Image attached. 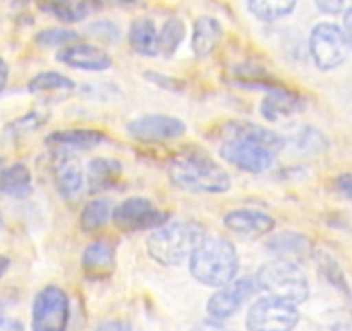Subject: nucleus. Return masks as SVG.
Listing matches in <instances>:
<instances>
[{
  "label": "nucleus",
  "instance_id": "1",
  "mask_svg": "<svg viewBox=\"0 0 352 331\" xmlns=\"http://www.w3.org/2000/svg\"><path fill=\"white\" fill-rule=\"evenodd\" d=\"M168 174L173 185L194 194H225L232 187L225 168L199 148L178 152L169 161Z\"/></svg>",
  "mask_w": 352,
  "mask_h": 331
},
{
  "label": "nucleus",
  "instance_id": "2",
  "mask_svg": "<svg viewBox=\"0 0 352 331\" xmlns=\"http://www.w3.org/2000/svg\"><path fill=\"white\" fill-rule=\"evenodd\" d=\"M190 275L206 286L228 285L239 273V254L230 240L204 238L190 255L188 262Z\"/></svg>",
  "mask_w": 352,
  "mask_h": 331
},
{
  "label": "nucleus",
  "instance_id": "3",
  "mask_svg": "<svg viewBox=\"0 0 352 331\" xmlns=\"http://www.w3.org/2000/svg\"><path fill=\"white\" fill-rule=\"evenodd\" d=\"M204 238V228L197 222H166L147 238V254L157 264L176 266L190 258Z\"/></svg>",
  "mask_w": 352,
  "mask_h": 331
},
{
  "label": "nucleus",
  "instance_id": "4",
  "mask_svg": "<svg viewBox=\"0 0 352 331\" xmlns=\"http://www.w3.org/2000/svg\"><path fill=\"white\" fill-rule=\"evenodd\" d=\"M256 282L261 290L268 292V295L294 306L302 304L309 295V283L302 269L296 262L285 259H275L261 266Z\"/></svg>",
  "mask_w": 352,
  "mask_h": 331
},
{
  "label": "nucleus",
  "instance_id": "5",
  "mask_svg": "<svg viewBox=\"0 0 352 331\" xmlns=\"http://www.w3.org/2000/svg\"><path fill=\"white\" fill-rule=\"evenodd\" d=\"M299 319V310L294 304L268 295L249 307L245 326L249 331H292Z\"/></svg>",
  "mask_w": 352,
  "mask_h": 331
},
{
  "label": "nucleus",
  "instance_id": "6",
  "mask_svg": "<svg viewBox=\"0 0 352 331\" xmlns=\"http://www.w3.org/2000/svg\"><path fill=\"white\" fill-rule=\"evenodd\" d=\"M349 49L344 30L333 23H320L311 30L309 52L318 69H337L347 59Z\"/></svg>",
  "mask_w": 352,
  "mask_h": 331
},
{
  "label": "nucleus",
  "instance_id": "7",
  "mask_svg": "<svg viewBox=\"0 0 352 331\" xmlns=\"http://www.w3.org/2000/svg\"><path fill=\"white\" fill-rule=\"evenodd\" d=\"M113 221L124 233L157 229L169 222V212L162 211L152 201L144 197H130L113 211Z\"/></svg>",
  "mask_w": 352,
  "mask_h": 331
},
{
  "label": "nucleus",
  "instance_id": "8",
  "mask_svg": "<svg viewBox=\"0 0 352 331\" xmlns=\"http://www.w3.org/2000/svg\"><path fill=\"white\" fill-rule=\"evenodd\" d=\"M69 323V299L59 286H45L35 297L32 310L33 331H66Z\"/></svg>",
  "mask_w": 352,
  "mask_h": 331
},
{
  "label": "nucleus",
  "instance_id": "9",
  "mask_svg": "<svg viewBox=\"0 0 352 331\" xmlns=\"http://www.w3.org/2000/svg\"><path fill=\"white\" fill-rule=\"evenodd\" d=\"M219 157L236 170L245 173H264L268 171L275 161V154L263 145L243 138H223L219 145Z\"/></svg>",
  "mask_w": 352,
  "mask_h": 331
},
{
  "label": "nucleus",
  "instance_id": "10",
  "mask_svg": "<svg viewBox=\"0 0 352 331\" xmlns=\"http://www.w3.org/2000/svg\"><path fill=\"white\" fill-rule=\"evenodd\" d=\"M126 131L135 141H140V144H166V141L184 137L187 124L178 117L148 114V116L130 121Z\"/></svg>",
  "mask_w": 352,
  "mask_h": 331
},
{
  "label": "nucleus",
  "instance_id": "11",
  "mask_svg": "<svg viewBox=\"0 0 352 331\" xmlns=\"http://www.w3.org/2000/svg\"><path fill=\"white\" fill-rule=\"evenodd\" d=\"M257 282L252 278L233 279L232 283L212 293L208 300V314L216 321L233 316L257 292Z\"/></svg>",
  "mask_w": 352,
  "mask_h": 331
},
{
  "label": "nucleus",
  "instance_id": "12",
  "mask_svg": "<svg viewBox=\"0 0 352 331\" xmlns=\"http://www.w3.org/2000/svg\"><path fill=\"white\" fill-rule=\"evenodd\" d=\"M57 60L74 69L102 73L113 66V59L102 47L94 43H69L57 54Z\"/></svg>",
  "mask_w": 352,
  "mask_h": 331
},
{
  "label": "nucleus",
  "instance_id": "13",
  "mask_svg": "<svg viewBox=\"0 0 352 331\" xmlns=\"http://www.w3.org/2000/svg\"><path fill=\"white\" fill-rule=\"evenodd\" d=\"M107 140L106 135L99 130L76 128V130L54 131L45 138V145L54 154H74L78 150H90L99 147Z\"/></svg>",
  "mask_w": 352,
  "mask_h": 331
},
{
  "label": "nucleus",
  "instance_id": "14",
  "mask_svg": "<svg viewBox=\"0 0 352 331\" xmlns=\"http://www.w3.org/2000/svg\"><path fill=\"white\" fill-rule=\"evenodd\" d=\"M52 176L59 194L66 198L78 197L85 187L83 166L74 154H56Z\"/></svg>",
  "mask_w": 352,
  "mask_h": 331
},
{
  "label": "nucleus",
  "instance_id": "15",
  "mask_svg": "<svg viewBox=\"0 0 352 331\" xmlns=\"http://www.w3.org/2000/svg\"><path fill=\"white\" fill-rule=\"evenodd\" d=\"M81 268L87 278L107 279L116 269V249L111 242L97 240L85 249Z\"/></svg>",
  "mask_w": 352,
  "mask_h": 331
},
{
  "label": "nucleus",
  "instance_id": "16",
  "mask_svg": "<svg viewBox=\"0 0 352 331\" xmlns=\"http://www.w3.org/2000/svg\"><path fill=\"white\" fill-rule=\"evenodd\" d=\"M228 231L243 236L268 235L275 229V219L263 211L256 209H235L230 211L223 219Z\"/></svg>",
  "mask_w": 352,
  "mask_h": 331
},
{
  "label": "nucleus",
  "instance_id": "17",
  "mask_svg": "<svg viewBox=\"0 0 352 331\" xmlns=\"http://www.w3.org/2000/svg\"><path fill=\"white\" fill-rule=\"evenodd\" d=\"M219 135L223 138H243V140L254 141V144H259L264 148L272 150L273 154L285 147V138H282L270 128L250 123V121H230L221 128Z\"/></svg>",
  "mask_w": 352,
  "mask_h": 331
},
{
  "label": "nucleus",
  "instance_id": "18",
  "mask_svg": "<svg viewBox=\"0 0 352 331\" xmlns=\"http://www.w3.org/2000/svg\"><path fill=\"white\" fill-rule=\"evenodd\" d=\"M304 109V99L299 93L292 92L287 87L278 90H272L268 95L261 100V114L266 121L275 123V121L290 117L294 114L300 113Z\"/></svg>",
  "mask_w": 352,
  "mask_h": 331
},
{
  "label": "nucleus",
  "instance_id": "19",
  "mask_svg": "<svg viewBox=\"0 0 352 331\" xmlns=\"http://www.w3.org/2000/svg\"><path fill=\"white\" fill-rule=\"evenodd\" d=\"M223 40V26L212 16H201L195 19L194 30H192V52L199 57L211 56L218 49L219 42Z\"/></svg>",
  "mask_w": 352,
  "mask_h": 331
},
{
  "label": "nucleus",
  "instance_id": "20",
  "mask_svg": "<svg viewBox=\"0 0 352 331\" xmlns=\"http://www.w3.org/2000/svg\"><path fill=\"white\" fill-rule=\"evenodd\" d=\"M266 247L278 259H285V261L292 262H296L297 259H304L313 251L311 249V240L306 235L297 231L276 233L266 242Z\"/></svg>",
  "mask_w": 352,
  "mask_h": 331
},
{
  "label": "nucleus",
  "instance_id": "21",
  "mask_svg": "<svg viewBox=\"0 0 352 331\" xmlns=\"http://www.w3.org/2000/svg\"><path fill=\"white\" fill-rule=\"evenodd\" d=\"M36 4L43 12L64 23L83 21L97 9V2L94 0H36Z\"/></svg>",
  "mask_w": 352,
  "mask_h": 331
},
{
  "label": "nucleus",
  "instance_id": "22",
  "mask_svg": "<svg viewBox=\"0 0 352 331\" xmlns=\"http://www.w3.org/2000/svg\"><path fill=\"white\" fill-rule=\"evenodd\" d=\"M128 42L137 54L144 57H155L159 54V32L154 21L148 18H138L130 25Z\"/></svg>",
  "mask_w": 352,
  "mask_h": 331
},
{
  "label": "nucleus",
  "instance_id": "23",
  "mask_svg": "<svg viewBox=\"0 0 352 331\" xmlns=\"http://www.w3.org/2000/svg\"><path fill=\"white\" fill-rule=\"evenodd\" d=\"M32 171L25 164L18 162L0 170V194L14 198H25L33 190Z\"/></svg>",
  "mask_w": 352,
  "mask_h": 331
},
{
  "label": "nucleus",
  "instance_id": "24",
  "mask_svg": "<svg viewBox=\"0 0 352 331\" xmlns=\"http://www.w3.org/2000/svg\"><path fill=\"white\" fill-rule=\"evenodd\" d=\"M232 78L236 85L245 87V89H261V90H278L283 89V83H280L273 74H270L264 67L257 64H240L232 69Z\"/></svg>",
  "mask_w": 352,
  "mask_h": 331
},
{
  "label": "nucleus",
  "instance_id": "25",
  "mask_svg": "<svg viewBox=\"0 0 352 331\" xmlns=\"http://www.w3.org/2000/svg\"><path fill=\"white\" fill-rule=\"evenodd\" d=\"M121 173H123V168H121V164L118 161H114V159L97 157L88 166V185H90V188L94 192L107 190V188L114 187L120 181Z\"/></svg>",
  "mask_w": 352,
  "mask_h": 331
},
{
  "label": "nucleus",
  "instance_id": "26",
  "mask_svg": "<svg viewBox=\"0 0 352 331\" xmlns=\"http://www.w3.org/2000/svg\"><path fill=\"white\" fill-rule=\"evenodd\" d=\"M187 36V25L178 16H171L164 21L161 32H159V54L164 57H171L176 50L180 49Z\"/></svg>",
  "mask_w": 352,
  "mask_h": 331
},
{
  "label": "nucleus",
  "instance_id": "27",
  "mask_svg": "<svg viewBox=\"0 0 352 331\" xmlns=\"http://www.w3.org/2000/svg\"><path fill=\"white\" fill-rule=\"evenodd\" d=\"M113 209H111V202L104 201V198H96L90 201L83 207L80 214V228L83 233H97L102 229L109 221Z\"/></svg>",
  "mask_w": 352,
  "mask_h": 331
},
{
  "label": "nucleus",
  "instance_id": "28",
  "mask_svg": "<svg viewBox=\"0 0 352 331\" xmlns=\"http://www.w3.org/2000/svg\"><path fill=\"white\" fill-rule=\"evenodd\" d=\"M299 0H247L249 11L261 21H278L297 8Z\"/></svg>",
  "mask_w": 352,
  "mask_h": 331
},
{
  "label": "nucleus",
  "instance_id": "29",
  "mask_svg": "<svg viewBox=\"0 0 352 331\" xmlns=\"http://www.w3.org/2000/svg\"><path fill=\"white\" fill-rule=\"evenodd\" d=\"M76 89V83L66 74L57 71H43L33 76L28 83V90L32 93H50V92H69Z\"/></svg>",
  "mask_w": 352,
  "mask_h": 331
},
{
  "label": "nucleus",
  "instance_id": "30",
  "mask_svg": "<svg viewBox=\"0 0 352 331\" xmlns=\"http://www.w3.org/2000/svg\"><path fill=\"white\" fill-rule=\"evenodd\" d=\"M78 38L80 33L71 28H45L35 35V42L42 47H66Z\"/></svg>",
  "mask_w": 352,
  "mask_h": 331
},
{
  "label": "nucleus",
  "instance_id": "31",
  "mask_svg": "<svg viewBox=\"0 0 352 331\" xmlns=\"http://www.w3.org/2000/svg\"><path fill=\"white\" fill-rule=\"evenodd\" d=\"M49 119V113H43V111H32L26 116L19 117L14 123H11L8 126V133L11 135L12 138L23 137V135H28L36 131L38 128H42L43 124Z\"/></svg>",
  "mask_w": 352,
  "mask_h": 331
},
{
  "label": "nucleus",
  "instance_id": "32",
  "mask_svg": "<svg viewBox=\"0 0 352 331\" xmlns=\"http://www.w3.org/2000/svg\"><path fill=\"white\" fill-rule=\"evenodd\" d=\"M292 140H294V145H296L297 150L314 152V154H316V152H323L324 148L328 147V144H327V140H324L323 135L309 126L299 128V130L294 133Z\"/></svg>",
  "mask_w": 352,
  "mask_h": 331
},
{
  "label": "nucleus",
  "instance_id": "33",
  "mask_svg": "<svg viewBox=\"0 0 352 331\" xmlns=\"http://www.w3.org/2000/svg\"><path fill=\"white\" fill-rule=\"evenodd\" d=\"M320 266H321V271L327 275V278L330 279L335 286H338V288L344 290L345 293H349V286H347V283H345L344 273L340 271V268L337 266V262L331 261L328 255H323V258L320 259Z\"/></svg>",
  "mask_w": 352,
  "mask_h": 331
},
{
  "label": "nucleus",
  "instance_id": "34",
  "mask_svg": "<svg viewBox=\"0 0 352 331\" xmlns=\"http://www.w3.org/2000/svg\"><path fill=\"white\" fill-rule=\"evenodd\" d=\"M88 32L90 35L97 36L102 42H116L120 32H118V26L111 21H97L94 25L88 26Z\"/></svg>",
  "mask_w": 352,
  "mask_h": 331
},
{
  "label": "nucleus",
  "instance_id": "35",
  "mask_svg": "<svg viewBox=\"0 0 352 331\" xmlns=\"http://www.w3.org/2000/svg\"><path fill=\"white\" fill-rule=\"evenodd\" d=\"M145 78L147 80H151L152 83H155L157 87H162V89H168V90H173V92H176V90L182 89V81L175 80V78H169V76H164V74H159V73H145Z\"/></svg>",
  "mask_w": 352,
  "mask_h": 331
},
{
  "label": "nucleus",
  "instance_id": "36",
  "mask_svg": "<svg viewBox=\"0 0 352 331\" xmlns=\"http://www.w3.org/2000/svg\"><path fill=\"white\" fill-rule=\"evenodd\" d=\"M335 188L342 197L352 202V173H342L335 178Z\"/></svg>",
  "mask_w": 352,
  "mask_h": 331
},
{
  "label": "nucleus",
  "instance_id": "37",
  "mask_svg": "<svg viewBox=\"0 0 352 331\" xmlns=\"http://www.w3.org/2000/svg\"><path fill=\"white\" fill-rule=\"evenodd\" d=\"M314 4H316L318 9H320L321 12H324V14L335 16L340 14V12L344 11L345 0H314Z\"/></svg>",
  "mask_w": 352,
  "mask_h": 331
},
{
  "label": "nucleus",
  "instance_id": "38",
  "mask_svg": "<svg viewBox=\"0 0 352 331\" xmlns=\"http://www.w3.org/2000/svg\"><path fill=\"white\" fill-rule=\"evenodd\" d=\"M192 331H233V330H230V328H226L225 324H221L216 319H206V321H201L199 324H195V326L192 328Z\"/></svg>",
  "mask_w": 352,
  "mask_h": 331
},
{
  "label": "nucleus",
  "instance_id": "39",
  "mask_svg": "<svg viewBox=\"0 0 352 331\" xmlns=\"http://www.w3.org/2000/svg\"><path fill=\"white\" fill-rule=\"evenodd\" d=\"M96 331H131V326L126 321H104L96 328Z\"/></svg>",
  "mask_w": 352,
  "mask_h": 331
},
{
  "label": "nucleus",
  "instance_id": "40",
  "mask_svg": "<svg viewBox=\"0 0 352 331\" xmlns=\"http://www.w3.org/2000/svg\"><path fill=\"white\" fill-rule=\"evenodd\" d=\"M0 331H25V328L19 321L0 317Z\"/></svg>",
  "mask_w": 352,
  "mask_h": 331
},
{
  "label": "nucleus",
  "instance_id": "41",
  "mask_svg": "<svg viewBox=\"0 0 352 331\" xmlns=\"http://www.w3.org/2000/svg\"><path fill=\"white\" fill-rule=\"evenodd\" d=\"M344 33L345 36H347L349 47H351L352 50V8L347 9L344 14Z\"/></svg>",
  "mask_w": 352,
  "mask_h": 331
},
{
  "label": "nucleus",
  "instance_id": "42",
  "mask_svg": "<svg viewBox=\"0 0 352 331\" xmlns=\"http://www.w3.org/2000/svg\"><path fill=\"white\" fill-rule=\"evenodd\" d=\"M9 81V66L2 57H0V93L4 92Z\"/></svg>",
  "mask_w": 352,
  "mask_h": 331
},
{
  "label": "nucleus",
  "instance_id": "43",
  "mask_svg": "<svg viewBox=\"0 0 352 331\" xmlns=\"http://www.w3.org/2000/svg\"><path fill=\"white\" fill-rule=\"evenodd\" d=\"M9 268H11V259L0 254V278L9 271Z\"/></svg>",
  "mask_w": 352,
  "mask_h": 331
},
{
  "label": "nucleus",
  "instance_id": "44",
  "mask_svg": "<svg viewBox=\"0 0 352 331\" xmlns=\"http://www.w3.org/2000/svg\"><path fill=\"white\" fill-rule=\"evenodd\" d=\"M120 2H123V4H138L142 0H120Z\"/></svg>",
  "mask_w": 352,
  "mask_h": 331
},
{
  "label": "nucleus",
  "instance_id": "45",
  "mask_svg": "<svg viewBox=\"0 0 352 331\" xmlns=\"http://www.w3.org/2000/svg\"><path fill=\"white\" fill-rule=\"evenodd\" d=\"M94 2H97V4H99V2H102V0H94Z\"/></svg>",
  "mask_w": 352,
  "mask_h": 331
},
{
  "label": "nucleus",
  "instance_id": "46",
  "mask_svg": "<svg viewBox=\"0 0 352 331\" xmlns=\"http://www.w3.org/2000/svg\"><path fill=\"white\" fill-rule=\"evenodd\" d=\"M0 219H2V218H0Z\"/></svg>",
  "mask_w": 352,
  "mask_h": 331
},
{
  "label": "nucleus",
  "instance_id": "47",
  "mask_svg": "<svg viewBox=\"0 0 352 331\" xmlns=\"http://www.w3.org/2000/svg\"><path fill=\"white\" fill-rule=\"evenodd\" d=\"M0 162H2V161H0Z\"/></svg>",
  "mask_w": 352,
  "mask_h": 331
}]
</instances>
